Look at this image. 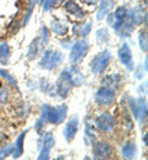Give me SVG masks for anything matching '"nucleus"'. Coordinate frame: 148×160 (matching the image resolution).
<instances>
[{
    "label": "nucleus",
    "instance_id": "15",
    "mask_svg": "<svg viewBox=\"0 0 148 160\" xmlns=\"http://www.w3.org/2000/svg\"><path fill=\"white\" fill-rule=\"evenodd\" d=\"M136 152H137V148L133 143H126L124 147H122V155L124 158L126 159H132L135 158L136 155Z\"/></svg>",
    "mask_w": 148,
    "mask_h": 160
},
{
    "label": "nucleus",
    "instance_id": "19",
    "mask_svg": "<svg viewBox=\"0 0 148 160\" xmlns=\"http://www.w3.org/2000/svg\"><path fill=\"white\" fill-rule=\"evenodd\" d=\"M69 74H70L72 84H74V85L79 86V85H82V84L84 82V78H83V75H82V74H80V72H78L77 69H72V70L69 72Z\"/></svg>",
    "mask_w": 148,
    "mask_h": 160
},
{
    "label": "nucleus",
    "instance_id": "22",
    "mask_svg": "<svg viewBox=\"0 0 148 160\" xmlns=\"http://www.w3.org/2000/svg\"><path fill=\"white\" fill-rule=\"evenodd\" d=\"M114 16H115V20L116 21H125L127 16V10L125 6H121V8H119L116 11H115V14H114ZM115 21V22H116Z\"/></svg>",
    "mask_w": 148,
    "mask_h": 160
},
{
    "label": "nucleus",
    "instance_id": "18",
    "mask_svg": "<svg viewBox=\"0 0 148 160\" xmlns=\"http://www.w3.org/2000/svg\"><path fill=\"white\" fill-rule=\"evenodd\" d=\"M51 28H52V31H53L54 33H57V35H59V36H63V35L67 33V26L57 20L53 21V22L51 23Z\"/></svg>",
    "mask_w": 148,
    "mask_h": 160
},
{
    "label": "nucleus",
    "instance_id": "31",
    "mask_svg": "<svg viewBox=\"0 0 148 160\" xmlns=\"http://www.w3.org/2000/svg\"><path fill=\"white\" fill-rule=\"evenodd\" d=\"M85 132H86V136L89 137V138H93L94 137V131H91V126L88 123L86 124V128H85Z\"/></svg>",
    "mask_w": 148,
    "mask_h": 160
},
{
    "label": "nucleus",
    "instance_id": "7",
    "mask_svg": "<svg viewBox=\"0 0 148 160\" xmlns=\"http://www.w3.org/2000/svg\"><path fill=\"white\" fill-rule=\"evenodd\" d=\"M93 154L95 159H109L112 154V148L104 142H99L94 145Z\"/></svg>",
    "mask_w": 148,
    "mask_h": 160
},
{
    "label": "nucleus",
    "instance_id": "12",
    "mask_svg": "<svg viewBox=\"0 0 148 160\" xmlns=\"http://www.w3.org/2000/svg\"><path fill=\"white\" fill-rule=\"evenodd\" d=\"M77 131H78V118L77 117H73L72 120L68 121V123L65 124V128H64V137L68 142L74 138V136L77 134Z\"/></svg>",
    "mask_w": 148,
    "mask_h": 160
},
{
    "label": "nucleus",
    "instance_id": "25",
    "mask_svg": "<svg viewBox=\"0 0 148 160\" xmlns=\"http://www.w3.org/2000/svg\"><path fill=\"white\" fill-rule=\"evenodd\" d=\"M140 46L143 52H147V32H142L140 35Z\"/></svg>",
    "mask_w": 148,
    "mask_h": 160
},
{
    "label": "nucleus",
    "instance_id": "30",
    "mask_svg": "<svg viewBox=\"0 0 148 160\" xmlns=\"http://www.w3.org/2000/svg\"><path fill=\"white\" fill-rule=\"evenodd\" d=\"M8 100V91L6 89H0V102H5Z\"/></svg>",
    "mask_w": 148,
    "mask_h": 160
},
{
    "label": "nucleus",
    "instance_id": "27",
    "mask_svg": "<svg viewBox=\"0 0 148 160\" xmlns=\"http://www.w3.org/2000/svg\"><path fill=\"white\" fill-rule=\"evenodd\" d=\"M0 75L4 78V79H6L11 85H14V86H16V81H15V79H13V77L10 75V74H8L6 72H4V70H1L0 69Z\"/></svg>",
    "mask_w": 148,
    "mask_h": 160
},
{
    "label": "nucleus",
    "instance_id": "5",
    "mask_svg": "<svg viewBox=\"0 0 148 160\" xmlns=\"http://www.w3.org/2000/svg\"><path fill=\"white\" fill-rule=\"evenodd\" d=\"M72 85V80H70V74H69V72L68 70H64L62 72V74H61V77H59V80H58V82H57V85H56V92L58 94V96L59 98H65L67 96V94H68V91H69V86Z\"/></svg>",
    "mask_w": 148,
    "mask_h": 160
},
{
    "label": "nucleus",
    "instance_id": "24",
    "mask_svg": "<svg viewBox=\"0 0 148 160\" xmlns=\"http://www.w3.org/2000/svg\"><path fill=\"white\" fill-rule=\"evenodd\" d=\"M96 37L99 38L100 42H104V43H107L109 42V32L106 28H100L98 32H96Z\"/></svg>",
    "mask_w": 148,
    "mask_h": 160
},
{
    "label": "nucleus",
    "instance_id": "17",
    "mask_svg": "<svg viewBox=\"0 0 148 160\" xmlns=\"http://www.w3.org/2000/svg\"><path fill=\"white\" fill-rule=\"evenodd\" d=\"M128 16H130V23H133V25H140L143 18H142V14L138 8H135L132 9L130 12H128Z\"/></svg>",
    "mask_w": 148,
    "mask_h": 160
},
{
    "label": "nucleus",
    "instance_id": "23",
    "mask_svg": "<svg viewBox=\"0 0 148 160\" xmlns=\"http://www.w3.org/2000/svg\"><path fill=\"white\" fill-rule=\"evenodd\" d=\"M37 51H38V48H37V41H33V42L31 43V46L28 47L27 58H28V59H33V58L36 57V54H37Z\"/></svg>",
    "mask_w": 148,
    "mask_h": 160
},
{
    "label": "nucleus",
    "instance_id": "26",
    "mask_svg": "<svg viewBox=\"0 0 148 160\" xmlns=\"http://www.w3.org/2000/svg\"><path fill=\"white\" fill-rule=\"evenodd\" d=\"M13 150H14V147H13V145H9V147H6V148L1 149V150H0V159L6 158L10 153H13Z\"/></svg>",
    "mask_w": 148,
    "mask_h": 160
},
{
    "label": "nucleus",
    "instance_id": "33",
    "mask_svg": "<svg viewBox=\"0 0 148 160\" xmlns=\"http://www.w3.org/2000/svg\"><path fill=\"white\" fill-rule=\"evenodd\" d=\"M109 23H110V25H114V23H115V16H114V14H111V15H110V16H109Z\"/></svg>",
    "mask_w": 148,
    "mask_h": 160
},
{
    "label": "nucleus",
    "instance_id": "28",
    "mask_svg": "<svg viewBox=\"0 0 148 160\" xmlns=\"http://www.w3.org/2000/svg\"><path fill=\"white\" fill-rule=\"evenodd\" d=\"M33 5H35V0H31V1H30V6H28V10H27V14H26V16H25V19H23V25H26L28 19H30L31 12H32V9H33Z\"/></svg>",
    "mask_w": 148,
    "mask_h": 160
},
{
    "label": "nucleus",
    "instance_id": "29",
    "mask_svg": "<svg viewBox=\"0 0 148 160\" xmlns=\"http://www.w3.org/2000/svg\"><path fill=\"white\" fill-rule=\"evenodd\" d=\"M56 2H57V0H44L43 10H49V9H51Z\"/></svg>",
    "mask_w": 148,
    "mask_h": 160
},
{
    "label": "nucleus",
    "instance_id": "8",
    "mask_svg": "<svg viewBox=\"0 0 148 160\" xmlns=\"http://www.w3.org/2000/svg\"><path fill=\"white\" fill-rule=\"evenodd\" d=\"M95 124H96V127L100 131H103V132H110L114 128V118H112L111 115L104 113V115H100L96 118Z\"/></svg>",
    "mask_w": 148,
    "mask_h": 160
},
{
    "label": "nucleus",
    "instance_id": "16",
    "mask_svg": "<svg viewBox=\"0 0 148 160\" xmlns=\"http://www.w3.org/2000/svg\"><path fill=\"white\" fill-rule=\"evenodd\" d=\"M23 138H25V132H22L21 134L19 136V138L16 140V144L14 147V153H13V157L14 158H19L22 155V152H23Z\"/></svg>",
    "mask_w": 148,
    "mask_h": 160
},
{
    "label": "nucleus",
    "instance_id": "14",
    "mask_svg": "<svg viewBox=\"0 0 148 160\" xmlns=\"http://www.w3.org/2000/svg\"><path fill=\"white\" fill-rule=\"evenodd\" d=\"M112 8H114V1L112 0H101L99 10H98V15H96L98 20H103Z\"/></svg>",
    "mask_w": 148,
    "mask_h": 160
},
{
    "label": "nucleus",
    "instance_id": "20",
    "mask_svg": "<svg viewBox=\"0 0 148 160\" xmlns=\"http://www.w3.org/2000/svg\"><path fill=\"white\" fill-rule=\"evenodd\" d=\"M9 54H10L9 46H8L6 43H1V44H0V63H3V64L8 63Z\"/></svg>",
    "mask_w": 148,
    "mask_h": 160
},
{
    "label": "nucleus",
    "instance_id": "11",
    "mask_svg": "<svg viewBox=\"0 0 148 160\" xmlns=\"http://www.w3.org/2000/svg\"><path fill=\"white\" fill-rule=\"evenodd\" d=\"M54 145V138L52 136L51 132H48L46 136H44V139H43V147L42 150H41V154L38 157V159H48L49 158V152L52 149V147Z\"/></svg>",
    "mask_w": 148,
    "mask_h": 160
},
{
    "label": "nucleus",
    "instance_id": "10",
    "mask_svg": "<svg viewBox=\"0 0 148 160\" xmlns=\"http://www.w3.org/2000/svg\"><path fill=\"white\" fill-rule=\"evenodd\" d=\"M119 57L121 63L126 67L128 70H132L133 69V64H132V54H131V49L128 47L127 43H124L119 51Z\"/></svg>",
    "mask_w": 148,
    "mask_h": 160
},
{
    "label": "nucleus",
    "instance_id": "13",
    "mask_svg": "<svg viewBox=\"0 0 148 160\" xmlns=\"http://www.w3.org/2000/svg\"><path fill=\"white\" fill-rule=\"evenodd\" d=\"M64 8H65V10L69 12V14H72L74 18H77L78 20H80V19H83L84 18V12H83V10L79 8V5L77 4V2H74L73 0H69V1H67L65 2V5H64Z\"/></svg>",
    "mask_w": 148,
    "mask_h": 160
},
{
    "label": "nucleus",
    "instance_id": "9",
    "mask_svg": "<svg viewBox=\"0 0 148 160\" xmlns=\"http://www.w3.org/2000/svg\"><path fill=\"white\" fill-rule=\"evenodd\" d=\"M115 99V92L114 90L109 89V88H101L99 89V91L96 92V96H95V100L100 105H106V103H110L112 102Z\"/></svg>",
    "mask_w": 148,
    "mask_h": 160
},
{
    "label": "nucleus",
    "instance_id": "21",
    "mask_svg": "<svg viewBox=\"0 0 148 160\" xmlns=\"http://www.w3.org/2000/svg\"><path fill=\"white\" fill-rule=\"evenodd\" d=\"M90 28H91V22H88L85 26H80V27H74L73 28V32L78 36H86L89 32H90Z\"/></svg>",
    "mask_w": 148,
    "mask_h": 160
},
{
    "label": "nucleus",
    "instance_id": "1",
    "mask_svg": "<svg viewBox=\"0 0 148 160\" xmlns=\"http://www.w3.org/2000/svg\"><path fill=\"white\" fill-rule=\"evenodd\" d=\"M65 115H67V106L65 105L58 106V107H49L48 105H44L42 110V116L36 124L37 131H40L41 126L46 121H48L53 124H59L65 118Z\"/></svg>",
    "mask_w": 148,
    "mask_h": 160
},
{
    "label": "nucleus",
    "instance_id": "34",
    "mask_svg": "<svg viewBox=\"0 0 148 160\" xmlns=\"http://www.w3.org/2000/svg\"><path fill=\"white\" fill-rule=\"evenodd\" d=\"M84 1L86 2V4H95L98 0H84Z\"/></svg>",
    "mask_w": 148,
    "mask_h": 160
},
{
    "label": "nucleus",
    "instance_id": "4",
    "mask_svg": "<svg viewBox=\"0 0 148 160\" xmlns=\"http://www.w3.org/2000/svg\"><path fill=\"white\" fill-rule=\"evenodd\" d=\"M110 59H111V54H110L109 51L101 52L100 54H98V56L94 58V60L91 62V72H93L94 74H100V73H103L104 69L107 67Z\"/></svg>",
    "mask_w": 148,
    "mask_h": 160
},
{
    "label": "nucleus",
    "instance_id": "3",
    "mask_svg": "<svg viewBox=\"0 0 148 160\" xmlns=\"http://www.w3.org/2000/svg\"><path fill=\"white\" fill-rule=\"evenodd\" d=\"M130 106H131V110L136 117V120L140 121V122H143L146 121L147 117V105H146V100L143 98H140V99H136V100H130Z\"/></svg>",
    "mask_w": 148,
    "mask_h": 160
},
{
    "label": "nucleus",
    "instance_id": "6",
    "mask_svg": "<svg viewBox=\"0 0 148 160\" xmlns=\"http://www.w3.org/2000/svg\"><path fill=\"white\" fill-rule=\"evenodd\" d=\"M89 46L86 41H78L73 47H72V52H70V60L73 63H79L80 60L84 58V56L88 53Z\"/></svg>",
    "mask_w": 148,
    "mask_h": 160
},
{
    "label": "nucleus",
    "instance_id": "32",
    "mask_svg": "<svg viewBox=\"0 0 148 160\" xmlns=\"http://www.w3.org/2000/svg\"><path fill=\"white\" fill-rule=\"evenodd\" d=\"M47 38H48V32H47V28L43 27L42 28V43H46V42H47Z\"/></svg>",
    "mask_w": 148,
    "mask_h": 160
},
{
    "label": "nucleus",
    "instance_id": "2",
    "mask_svg": "<svg viewBox=\"0 0 148 160\" xmlns=\"http://www.w3.org/2000/svg\"><path fill=\"white\" fill-rule=\"evenodd\" d=\"M62 53L58 51H46L43 58L40 62V65L46 69H53L62 62Z\"/></svg>",
    "mask_w": 148,
    "mask_h": 160
}]
</instances>
